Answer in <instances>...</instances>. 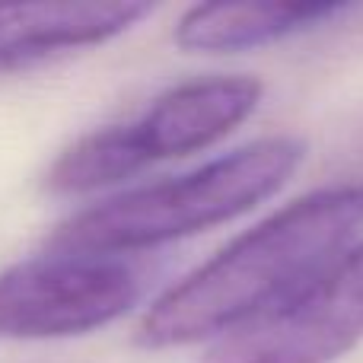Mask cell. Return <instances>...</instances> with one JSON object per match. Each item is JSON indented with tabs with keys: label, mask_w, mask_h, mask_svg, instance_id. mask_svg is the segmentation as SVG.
Wrapping results in <instances>:
<instances>
[{
	"label": "cell",
	"mask_w": 363,
	"mask_h": 363,
	"mask_svg": "<svg viewBox=\"0 0 363 363\" xmlns=\"http://www.w3.org/2000/svg\"><path fill=\"white\" fill-rule=\"evenodd\" d=\"M363 226V182L322 188L281 207L166 290L140 322L144 347L213 338L306 287Z\"/></svg>",
	"instance_id": "cell-1"
},
{
	"label": "cell",
	"mask_w": 363,
	"mask_h": 363,
	"mask_svg": "<svg viewBox=\"0 0 363 363\" xmlns=\"http://www.w3.org/2000/svg\"><path fill=\"white\" fill-rule=\"evenodd\" d=\"M306 147L296 138H268L213 160L179 179L153 182L77 213L51 236L70 255H118L153 249L226 223L287 185Z\"/></svg>",
	"instance_id": "cell-2"
},
{
	"label": "cell",
	"mask_w": 363,
	"mask_h": 363,
	"mask_svg": "<svg viewBox=\"0 0 363 363\" xmlns=\"http://www.w3.org/2000/svg\"><path fill=\"white\" fill-rule=\"evenodd\" d=\"M144 290V271L118 255L29 258L0 271L4 338H70L125 315Z\"/></svg>",
	"instance_id": "cell-3"
},
{
	"label": "cell",
	"mask_w": 363,
	"mask_h": 363,
	"mask_svg": "<svg viewBox=\"0 0 363 363\" xmlns=\"http://www.w3.org/2000/svg\"><path fill=\"white\" fill-rule=\"evenodd\" d=\"M363 341V242L274 309L213 341L201 363H335Z\"/></svg>",
	"instance_id": "cell-4"
},
{
	"label": "cell",
	"mask_w": 363,
	"mask_h": 363,
	"mask_svg": "<svg viewBox=\"0 0 363 363\" xmlns=\"http://www.w3.org/2000/svg\"><path fill=\"white\" fill-rule=\"evenodd\" d=\"M262 99L255 77H204L169 89L134 121L147 160H176L217 144L239 128Z\"/></svg>",
	"instance_id": "cell-5"
},
{
	"label": "cell",
	"mask_w": 363,
	"mask_h": 363,
	"mask_svg": "<svg viewBox=\"0 0 363 363\" xmlns=\"http://www.w3.org/2000/svg\"><path fill=\"white\" fill-rule=\"evenodd\" d=\"M150 13V4H106V0L0 4V70L45 61L57 51L108 42Z\"/></svg>",
	"instance_id": "cell-6"
},
{
	"label": "cell",
	"mask_w": 363,
	"mask_h": 363,
	"mask_svg": "<svg viewBox=\"0 0 363 363\" xmlns=\"http://www.w3.org/2000/svg\"><path fill=\"white\" fill-rule=\"evenodd\" d=\"M345 13L341 4H201L176 26V45L194 55H233L315 29Z\"/></svg>",
	"instance_id": "cell-7"
},
{
	"label": "cell",
	"mask_w": 363,
	"mask_h": 363,
	"mask_svg": "<svg viewBox=\"0 0 363 363\" xmlns=\"http://www.w3.org/2000/svg\"><path fill=\"white\" fill-rule=\"evenodd\" d=\"M144 166H150V160L134 134V125L102 128L80 138L55 160L48 172V188L61 194L96 191L134 176Z\"/></svg>",
	"instance_id": "cell-8"
}]
</instances>
